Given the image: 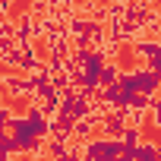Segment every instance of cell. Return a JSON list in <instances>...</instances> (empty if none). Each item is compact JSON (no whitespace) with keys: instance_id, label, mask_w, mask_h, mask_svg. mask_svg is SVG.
<instances>
[{"instance_id":"ba28073f","label":"cell","mask_w":161,"mask_h":161,"mask_svg":"<svg viewBox=\"0 0 161 161\" xmlns=\"http://www.w3.org/2000/svg\"><path fill=\"white\" fill-rule=\"evenodd\" d=\"M158 161H161V148H158Z\"/></svg>"},{"instance_id":"8992f818","label":"cell","mask_w":161,"mask_h":161,"mask_svg":"<svg viewBox=\"0 0 161 161\" xmlns=\"http://www.w3.org/2000/svg\"><path fill=\"white\" fill-rule=\"evenodd\" d=\"M10 10H13V0H0V19H10Z\"/></svg>"},{"instance_id":"277c9868","label":"cell","mask_w":161,"mask_h":161,"mask_svg":"<svg viewBox=\"0 0 161 161\" xmlns=\"http://www.w3.org/2000/svg\"><path fill=\"white\" fill-rule=\"evenodd\" d=\"M16 47V38H0V63L10 57V51Z\"/></svg>"},{"instance_id":"52a82bcc","label":"cell","mask_w":161,"mask_h":161,"mask_svg":"<svg viewBox=\"0 0 161 161\" xmlns=\"http://www.w3.org/2000/svg\"><path fill=\"white\" fill-rule=\"evenodd\" d=\"M158 47H161V35H158Z\"/></svg>"},{"instance_id":"3957f363","label":"cell","mask_w":161,"mask_h":161,"mask_svg":"<svg viewBox=\"0 0 161 161\" xmlns=\"http://www.w3.org/2000/svg\"><path fill=\"white\" fill-rule=\"evenodd\" d=\"M120 142H123V148H136V145L142 142V130H136V126H123Z\"/></svg>"},{"instance_id":"7a4b0ae2","label":"cell","mask_w":161,"mask_h":161,"mask_svg":"<svg viewBox=\"0 0 161 161\" xmlns=\"http://www.w3.org/2000/svg\"><path fill=\"white\" fill-rule=\"evenodd\" d=\"M120 79V63H104L101 69H98V79H95V86L98 89H108V86H114Z\"/></svg>"},{"instance_id":"6da1fadb","label":"cell","mask_w":161,"mask_h":161,"mask_svg":"<svg viewBox=\"0 0 161 161\" xmlns=\"http://www.w3.org/2000/svg\"><path fill=\"white\" fill-rule=\"evenodd\" d=\"M158 142H152V139H145L142 136V142L136 145V152H133V161H158Z\"/></svg>"},{"instance_id":"5b68a950","label":"cell","mask_w":161,"mask_h":161,"mask_svg":"<svg viewBox=\"0 0 161 161\" xmlns=\"http://www.w3.org/2000/svg\"><path fill=\"white\" fill-rule=\"evenodd\" d=\"M148 123H152L155 130H161V101L152 108V114H148Z\"/></svg>"}]
</instances>
